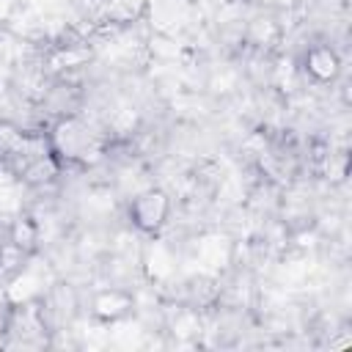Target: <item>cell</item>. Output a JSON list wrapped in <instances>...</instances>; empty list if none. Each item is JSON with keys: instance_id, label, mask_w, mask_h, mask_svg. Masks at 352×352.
Here are the masks:
<instances>
[{"instance_id": "obj_2", "label": "cell", "mask_w": 352, "mask_h": 352, "mask_svg": "<svg viewBox=\"0 0 352 352\" xmlns=\"http://www.w3.org/2000/svg\"><path fill=\"white\" fill-rule=\"evenodd\" d=\"M50 148L60 165L66 168H94L110 154V132L99 126L96 121L80 116V113H63L47 126Z\"/></svg>"}, {"instance_id": "obj_3", "label": "cell", "mask_w": 352, "mask_h": 352, "mask_svg": "<svg viewBox=\"0 0 352 352\" xmlns=\"http://www.w3.org/2000/svg\"><path fill=\"white\" fill-rule=\"evenodd\" d=\"M126 214H129V223L140 234L154 236L165 228V223L170 217V195L162 187H146L129 201Z\"/></svg>"}, {"instance_id": "obj_1", "label": "cell", "mask_w": 352, "mask_h": 352, "mask_svg": "<svg viewBox=\"0 0 352 352\" xmlns=\"http://www.w3.org/2000/svg\"><path fill=\"white\" fill-rule=\"evenodd\" d=\"M0 170L30 187L52 184L63 173L47 132H33L11 121H0Z\"/></svg>"}, {"instance_id": "obj_4", "label": "cell", "mask_w": 352, "mask_h": 352, "mask_svg": "<svg viewBox=\"0 0 352 352\" xmlns=\"http://www.w3.org/2000/svg\"><path fill=\"white\" fill-rule=\"evenodd\" d=\"M302 69L314 82H333L341 74V58L330 44H314L302 58Z\"/></svg>"}]
</instances>
